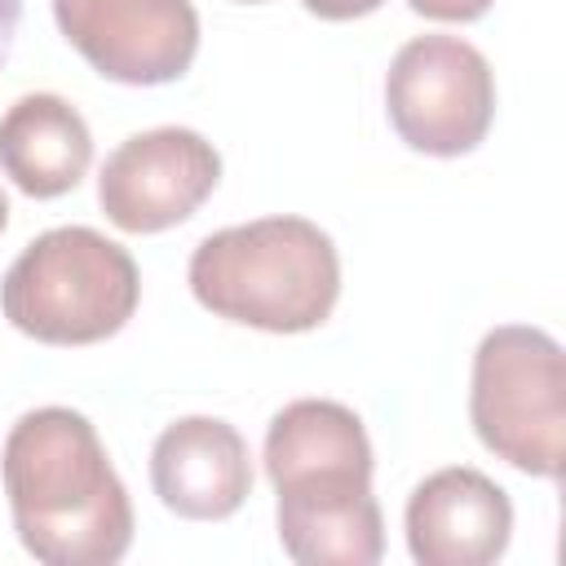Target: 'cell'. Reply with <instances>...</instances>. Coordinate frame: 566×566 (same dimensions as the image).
<instances>
[{
    "label": "cell",
    "mask_w": 566,
    "mask_h": 566,
    "mask_svg": "<svg viewBox=\"0 0 566 566\" xmlns=\"http://www.w3.org/2000/svg\"><path fill=\"white\" fill-rule=\"evenodd\" d=\"M4 495L22 548L44 566H115L133 544L128 491L71 407H35L9 429Z\"/></svg>",
    "instance_id": "6da1fadb"
},
{
    "label": "cell",
    "mask_w": 566,
    "mask_h": 566,
    "mask_svg": "<svg viewBox=\"0 0 566 566\" xmlns=\"http://www.w3.org/2000/svg\"><path fill=\"white\" fill-rule=\"evenodd\" d=\"M190 292L203 310L243 327L314 332L340 296V256L314 221L261 217L195 248Z\"/></svg>",
    "instance_id": "7a4b0ae2"
},
{
    "label": "cell",
    "mask_w": 566,
    "mask_h": 566,
    "mask_svg": "<svg viewBox=\"0 0 566 566\" xmlns=\"http://www.w3.org/2000/svg\"><path fill=\"white\" fill-rule=\"evenodd\" d=\"M137 296L133 256L88 226L31 239L0 283L4 318L40 345H97L133 318Z\"/></svg>",
    "instance_id": "3957f363"
},
{
    "label": "cell",
    "mask_w": 566,
    "mask_h": 566,
    "mask_svg": "<svg viewBox=\"0 0 566 566\" xmlns=\"http://www.w3.org/2000/svg\"><path fill=\"white\" fill-rule=\"evenodd\" d=\"M469 416L491 455L531 473L562 478L566 464V363L544 327H491L473 354Z\"/></svg>",
    "instance_id": "277c9868"
},
{
    "label": "cell",
    "mask_w": 566,
    "mask_h": 566,
    "mask_svg": "<svg viewBox=\"0 0 566 566\" xmlns=\"http://www.w3.org/2000/svg\"><path fill=\"white\" fill-rule=\"evenodd\" d=\"M385 106L411 150L455 159L469 155L495 119V75L469 40L416 35L389 62Z\"/></svg>",
    "instance_id": "5b68a950"
},
{
    "label": "cell",
    "mask_w": 566,
    "mask_h": 566,
    "mask_svg": "<svg viewBox=\"0 0 566 566\" xmlns=\"http://www.w3.org/2000/svg\"><path fill=\"white\" fill-rule=\"evenodd\" d=\"M221 181V155L195 128H150L119 142L97 177V203L124 234L181 226Z\"/></svg>",
    "instance_id": "8992f818"
},
{
    "label": "cell",
    "mask_w": 566,
    "mask_h": 566,
    "mask_svg": "<svg viewBox=\"0 0 566 566\" xmlns=\"http://www.w3.org/2000/svg\"><path fill=\"white\" fill-rule=\"evenodd\" d=\"M53 18L88 66L119 84L181 80L199 49L190 0H53Z\"/></svg>",
    "instance_id": "52a82bcc"
},
{
    "label": "cell",
    "mask_w": 566,
    "mask_h": 566,
    "mask_svg": "<svg viewBox=\"0 0 566 566\" xmlns=\"http://www.w3.org/2000/svg\"><path fill=\"white\" fill-rule=\"evenodd\" d=\"M265 478L279 509L371 495V442L363 420L332 398H296L265 429Z\"/></svg>",
    "instance_id": "ba28073f"
},
{
    "label": "cell",
    "mask_w": 566,
    "mask_h": 566,
    "mask_svg": "<svg viewBox=\"0 0 566 566\" xmlns=\"http://www.w3.org/2000/svg\"><path fill=\"white\" fill-rule=\"evenodd\" d=\"M513 504L478 469H438L407 500V548L420 566H486L504 557Z\"/></svg>",
    "instance_id": "9c48e42d"
},
{
    "label": "cell",
    "mask_w": 566,
    "mask_h": 566,
    "mask_svg": "<svg viewBox=\"0 0 566 566\" xmlns=\"http://www.w3.org/2000/svg\"><path fill=\"white\" fill-rule=\"evenodd\" d=\"M150 486L177 517L221 522L252 491V455L234 424L217 416L172 420L150 451Z\"/></svg>",
    "instance_id": "30bf717a"
},
{
    "label": "cell",
    "mask_w": 566,
    "mask_h": 566,
    "mask_svg": "<svg viewBox=\"0 0 566 566\" xmlns=\"http://www.w3.org/2000/svg\"><path fill=\"white\" fill-rule=\"evenodd\" d=\"M93 164L84 115L57 93H27L0 115V168L31 199H57Z\"/></svg>",
    "instance_id": "8fae6325"
},
{
    "label": "cell",
    "mask_w": 566,
    "mask_h": 566,
    "mask_svg": "<svg viewBox=\"0 0 566 566\" xmlns=\"http://www.w3.org/2000/svg\"><path fill=\"white\" fill-rule=\"evenodd\" d=\"M279 544L301 566H376L385 553V522L376 495L279 509Z\"/></svg>",
    "instance_id": "7c38bea8"
},
{
    "label": "cell",
    "mask_w": 566,
    "mask_h": 566,
    "mask_svg": "<svg viewBox=\"0 0 566 566\" xmlns=\"http://www.w3.org/2000/svg\"><path fill=\"white\" fill-rule=\"evenodd\" d=\"M416 13H424V18H433V22H473V18H482L495 0H407Z\"/></svg>",
    "instance_id": "4fadbf2b"
},
{
    "label": "cell",
    "mask_w": 566,
    "mask_h": 566,
    "mask_svg": "<svg viewBox=\"0 0 566 566\" xmlns=\"http://www.w3.org/2000/svg\"><path fill=\"white\" fill-rule=\"evenodd\" d=\"M314 18H327V22H349V18H363L371 9H380L385 0H301Z\"/></svg>",
    "instance_id": "5bb4252c"
},
{
    "label": "cell",
    "mask_w": 566,
    "mask_h": 566,
    "mask_svg": "<svg viewBox=\"0 0 566 566\" xmlns=\"http://www.w3.org/2000/svg\"><path fill=\"white\" fill-rule=\"evenodd\" d=\"M18 18H22V0H0V62L9 57V44H13V31H18Z\"/></svg>",
    "instance_id": "9a60e30c"
},
{
    "label": "cell",
    "mask_w": 566,
    "mask_h": 566,
    "mask_svg": "<svg viewBox=\"0 0 566 566\" xmlns=\"http://www.w3.org/2000/svg\"><path fill=\"white\" fill-rule=\"evenodd\" d=\"M4 226H9V199H4V190H0V234H4Z\"/></svg>",
    "instance_id": "2e32d148"
},
{
    "label": "cell",
    "mask_w": 566,
    "mask_h": 566,
    "mask_svg": "<svg viewBox=\"0 0 566 566\" xmlns=\"http://www.w3.org/2000/svg\"><path fill=\"white\" fill-rule=\"evenodd\" d=\"M243 4H261V0H243Z\"/></svg>",
    "instance_id": "e0dca14e"
}]
</instances>
